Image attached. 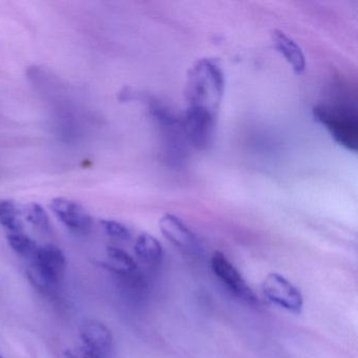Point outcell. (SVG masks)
Returning a JSON list of instances; mask_svg holds the SVG:
<instances>
[{
    "label": "cell",
    "instance_id": "obj_1",
    "mask_svg": "<svg viewBox=\"0 0 358 358\" xmlns=\"http://www.w3.org/2000/svg\"><path fill=\"white\" fill-rule=\"evenodd\" d=\"M224 92L225 77L215 60H198L188 71L185 87L188 106L204 108L217 116Z\"/></svg>",
    "mask_w": 358,
    "mask_h": 358
},
{
    "label": "cell",
    "instance_id": "obj_2",
    "mask_svg": "<svg viewBox=\"0 0 358 358\" xmlns=\"http://www.w3.org/2000/svg\"><path fill=\"white\" fill-rule=\"evenodd\" d=\"M313 116L326 127L331 137L350 152L358 150V114L345 103H320L314 106Z\"/></svg>",
    "mask_w": 358,
    "mask_h": 358
},
{
    "label": "cell",
    "instance_id": "obj_3",
    "mask_svg": "<svg viewBox=\"0 0 358 358\" xmlns=\"http://www.w3.org/2000/svg\"><path fill=\"white\" fill-rule=\"evenodd\" d=\"M66 267L64 251L56 245L47 244L39 246L34 259L29 261L27 276L37 291L54 296L59 290Z\"/></svg>",
    "mask_w": 358,
    "mask_h": 358
},
{
    "label": "cell",
    "instance_id": "obj_4",
    "mask_svg": "<svg viewBox=\"0 0 358 358\" xmlns=\"http://www.w3.org/2000/svg\"><path fill=\"white\" fill-rule=\"evenodd\" d=\"M215 115L204 108L187 106L182 120L186 140L198 150H206L213 143Z\"/></svg>",
    "mask_w": 358,
    "mask_h": 358
},
{
    "label": "cell",
    "instance_id": "obj_5",
    "mask_svg": "<svg viewBox=\"0 0 358 358\" xmlns=\"http://www.w3.org/2000/svg\"><path fill=\"white\" fill-rule=\"evenodd\" d=\"M264 295L271 303L284 308L292 313H301L303 307V297L301 291L288 280L278 273H270L262 282Z\"/></svg>",
    "mask_w": 358,
    "mask_h": 358
},
{
    "label": "cell",
    "instance_id": "obj_6",
    "mask_svg": "<svg viewBox=\"0 0 358 358\" xmlns=\"http://www.w3.org/2000/svg\"><path fill=\"white\" fill-rule=\"evenodd\" d=\"M211 269L226 288L242 301L250 305L259 303L257 295L248 286L238 270L230 263L224 253L217 251L211 257Z\"/></svg>",
    "mask_w": 358,
    "mask_h": 358
},
{
    "label": "cell",
    "instance_id": "obj_7",
    "mask_svg": "<svg viewBox=\"0 0 358 358\" xmlns=\"http://www.w3.org/2000/svg\"><path fill=\"white\" fill-rule=\"evenodd\" d=\"M52 213L71 231L85 234L93 227V219L89 211L76 201L56 198L50 204Z\"/></svg>",
    "mask_w": 358,
    "mask_h": 358
},
{
    "label": "cell",
    "instance_id": "obj_8",
    "mask_svg": "<svg viewBox=\"0 0 358 358\" xmlns=\"http://www.w3.org/2000/svg\"><path fill=\"white\" fill-rule=\"evenodd\" d=\"M159 227L163 236L178 248L189 252L200 250V242L196 234L176 215L166 213L161 217Z\"/></svg>",
    "mask_w": 358,
    "mask_h": 358
},
{
    "label": "cell",
    "instance_id": "obj_9",
    "mask_svg": "<svg viewBox=\"0 0 358 358\" xmlns=\"http://www.w3.org/2000/svg\"><path fill=\"white\" fill-rule=\"evenodd\" d=\"M79 335L83 345L100 357L108 355L113 350L114 337L112 331L103 324L95 320H87L79 329Z\"/></svg>",
    "mask_w": 358,
    "mask_h": 358
},
{
    "label": "cell",
    "instance_id": "obj_10",
    "mask_svg": "<svg viewBox=\"0 0 358 358\" xmlns=\"http://www.w3.org/2000/svg\"><path fill=\"white\" fill-rule=\"evenodd\" d=\"M271 39L276 51L290 64L293 72L296 75L303 74L306 69V58L301 47L280 30L272 31Z\"/></svg>",
    "mask_w": 358,
    "mask_h": 358
},
{
    "label": "cell",
    "instance_id": "obj_11",
    "mask_svg": "<svg viewBox=\"0 0 358 358\" xmlns=\"http://www.w3.org/2000/svg\"><path fill=\"white\" fill-rule=\"evenodd\" d=\"M135 252L137 257L148 265H159L163 259L162 245L155 236L141 234L135 243Z\"/></svg>",
    "mask_w": 358,
    "mask_h": 358
},
{
    "label": "cell",
    "instance_id": "obj_12",
    "mask_svg": "<svg viewBox=\"0 0 358 358\" xmlns=\"http://www.w3.org/2000/svg\"><path fill=\"white\" fill-rule=\"evenodd\" d=\"M106 255H108V262L103 263V266L110 271L122 276L131 275L137 271V263L135 259L122 249L113 246L108 247Z\"/></svg>",
    "mask_w": 358,
    "mask_h": 358
},
{
    "label": "cell",
    "instance_id": "obj_13",
    "mask_svg": "<svg viewBox=\"0 0 358 358\" xmlns=\"http://www.w3.org/2000/svg\"><path fill=\"white\" fill-rule=\"evenodd\" d=\"M22 208L12 200H0V225L9 231V234L24 232Z\"/></svg>",
    "mask_w": 358,
    "mask_h": 358
},
{
    "label": "cell",
    "instance_id": "obj_14",
    "mask_svg": "<svg viewBox=\"0 0 358 358\" xmlns=\"http://www.w3.org/2000/svg\"><path fill=\"white\" fill-rule=\"evenodd\" d=\"M7 238L9 246L16 255L28 261L34 259L39 246L30 236H27L24 232H15V234H8Z\"/></svg>",
    "mask_w": 358,
    "mask_h": 358
},
{
    "label": "cell",
    "instance_id": "obj_15",
    "mask_svg": "<svg viewBox=\"0 0 358 358\" xmlns=\"http://www.w3.org/2000/svg\"><path fill=\"white\" fill-rule=\"evenodd\" d=\"M22 215H24L27 221L34 226L36 229L43 232H48L50 230V217L47 211L41 205L37 203H31L22 208Z\"/></svg>",
    "mask_w": 358,
    "mask_h": 358
},
{
    "label": "cell",
    "instance_id": "obj_16",
    "mask_svg": "<svg viewBox=\"0 0 358 358\" xmlns=\"http://www.w3.org/2000/svg\"><path fill=\"white\" fill-rule=\"evenodd\" d=\"M100 226L104 234L114 240L121 241V242H127L131 240V232L129 228L120 222L114 221V220H101Z\"/></svg>",
    "mask_w": 358,
    "mask_h": 358
},
{
    "label": "cell",
    "instance_id": "obj_17",
    "mask_svg": "<svg viewBox=\"0 0 358 358\" xmlns=\"http://www.w3.org/2000/svg\"><path fill=\"white\" fill-rule=\"evenodd\" d=\"M64 358H101L97 354L92 352L91 350L85 348V345L80 347L70 348L64 352Z\"/></svg>",
    "mask_w": 358,
    "mask_h": 358
},
{
    "label": "cell",
    "instance_id": "obj_18",
    "mask_svg": "<svg viewBox=\"0 0 358 358\" xmlns=\"http://www.w3.org/2000/svg\"><path fill=\"white\" fill-rule=\"evenodd\" d=\"M0 358H3V354L0 353Z\"/></svg>",
    "mask_w": 358,
    "mask_h": 358
}]
</instances>
